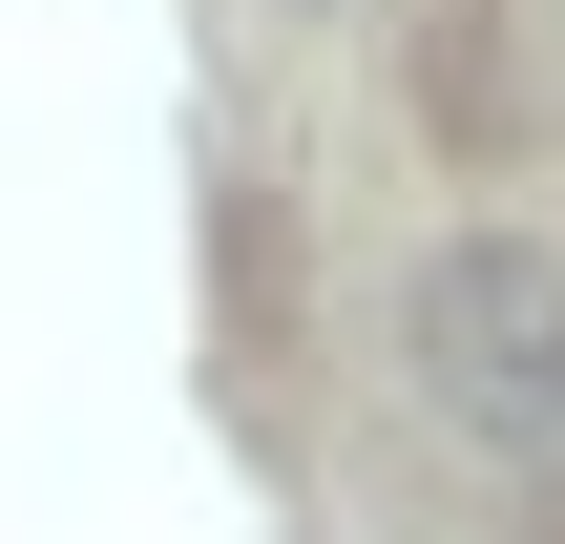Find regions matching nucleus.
Here are the masks:
<instances>
[{"label": "nucleus", "mask_w": 565, "mask_h": 544, "mask_svg": "<svg viewBox=\"0 0 565 544\" xmlns=\"http://www.w3.org/2000/svg\"><path fill=\"white\" fill-rule=\"evenodd\" d=\"M398 356H419V419L440 440L565 461V252L545 231H440L419 294H398Z\"/></svg>", "instance_id": "obj_1"}]
</instances>
